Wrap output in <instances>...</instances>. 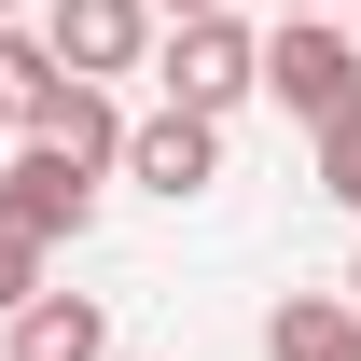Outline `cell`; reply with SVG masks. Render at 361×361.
Listing matches in <instances>:
<instances>
[{
    "instance_id": "1",
    "label": "cell",
    "mask_w": 361,
    "mask_h": 361,
    "mask_svg": "<svg viewBox=\"0 0 361 361\" xmlns=\"http://www.w3.org/2000/svg\"><path fill=\"white\" fill-rule=\"evenodd\" d=\"M250 84H264L306 139L361 126V56H348V28H334V14H278V28H264V56H250Z\"/></svg>"
},
{
    "instance_id": "2",
    "label": "cell",
    "mask_w": 361,
    "mask_h": 361,
    "mask_svg": "<svg viewBox=\"0 0 361 361\" xmlns=\"http://www.w3.org/2000/svg\"><path fill=\"white\" fill-rule=\"evenodd\" d=\"M250 56H264L250 14H180L167 42H153V84H167V111H209L223 126L236 97H250Z\"/></svg>"
},
{
    "instance_id": "3",
    "label": "cell",
    "mask_w": 361,
    "mask_h": 361,
    "mask_svg": "<svg viewBox=\"0 0 361 361\" xmlns=\"http://www.w3.org/2000/svg\"><path fill=\"white\" fill-rule=\"evenodd\" d=\"M28 42L56 56V84H111V70H153V14L139 0H42Z\"/></svg>"
},
{
    "instance_id": "4",
    "label": "cell",
    "mask_w": 361,
    "mask_h": 361,
    "mask_svg": "<svg viewBox=\"0 0 361 361\" xmlns=\"http://www.w3.org/2000/svg\"><path fill=\"white\" fill-rule=\"evenodd\" d=\"M126 180L139 195H209V180H223V126H209V111H167V97H153V111H126Z\"/></svg>"
},
{
    "instance_id": "5",
    "label": "cell",
    "mask_w": 361,
    "mask_h": 361,
    "mask_svg": "<svg viewBox=\"0 0 361 361\" xmlns=\"http://www.w3.org/2000/svg\"><path fill=\"white\" fill-rule=\"evenodd\" d=\"M0 223L42 236V250H70V236L97 223V180H84V167H56L42 139H14V153H0Z\"/></svg>"
},
{
    "instance_id": "6",
    "label": "cell",
    "mask_w": 361,
    "mask_h": 361,
    "mask_svg": "<svg viewBox=\"0 0 361 361\" xmlns=\"http://www.w3.org/2000/svg\"><path fill=\"white\" fill-rule=\"evenodd\" d=\"M0 361H111V306H97V292H28V306H14V348Z\"/></svg>"
},
{
    "instance_id": "7",
    "label": "cell",
    "mask_w": 361,
    "mask_h": 361,
    "mask_svg": "<svg viewBox=\"0 0 361 361\" xmlns=\"http://www.w3.org/2000/svg\"><path fill=\"white\" fill-rule=\"evenodd\" d=\"M42 153L56 167H126V111H111V84H56V111H42Z\"/></svg>"
},
{
    "instance_id": "8",
    "label": "cell",
    "mask_w": 361,
    "mask_h": 361,
    "mask_svg": "<svg viewBox=\"0 0 361 361\" xmlns=\"http://www.w3.org/2000/svg\"><path fill=\"white\" fill-rule=\"evenodd\" d=\"M264 361H361L348 292H278V306H264Z\"/></svg>"
},
{
    "instance_id": "9",
    "label": "cell",
    "mask_w": 361,
    "mask_h": 361,
    "mask_svg": "<svg viewBox=\"0 0 361 361\" xmlns=\"http://www.w3.org/2000/svg\"><path fill=\"white\" fill-rule=\"evenodd\" d=\"M42 111H56V56L28 42V28H0V126L42 139Z\"/></svg>"
},
{
    "instance_id": "10",
    "label": "cell",
    "mask_w": 361,
    "mask_h": 361,
    "mask_svg": "<svg viewBox=\"0 0 361 361\" xmlns=\"http://www.w3.org/2000/svg\"><path fill=\"white\" fill-rule=\"evenodd\" d=\"M42 264H56L42 236H14V223H0V319H14V306H28V292H42Z\"/></svg>"
},
{
    "instance_id": "11",
    "label": "cell",
    "mask_w": 361,
    "mask_h": 361,
    "mask_svg": "<svg viewBox=\"0 0 361 361\" xmlns=\"http://www.w3.org/2000/svg\"><path fill=\"white\" fill-rule=\"evenodd\" d=\"M319 195H334V209H361V126L319 139Z\"/></svg>"
},
{
    "instance_id": "12",
    "label": "cell",
    "mask_w": 361,
    "mask_h": 361,
    "mask_svg": "<svg viewBox=\"0 0 361 361\" xmlns=\"http://www.w3.org/2000/svg\"><path fill=\"white\" fill-rule=\"evenodd\" d=\"M139 14H153V28H180V14H236V0H139Z\"/></svg>"
},
{
    "instance_id": "13",
    "label": "cell",
    "mask_w": 361,
    "mask_h": 361,
    "mask_svg": "<svg viewBox=\"0 0 361 361\" xmlns=\"http://www.w3.org/2000/svg\"><path fill=\"white\" fill-rule=\"evenodd\" d=\"M278 14H348V0H278Z\"/></svg>"
},
{
    "instance_id": "14",
    "label": "cell",
    "mask_w": 361,
    "mask_h": 361,
    "mask_svg": "<svg viewBox=\"0 0 361 361\" xmlns=\"http://www.w3.org/2000/svg\"><path fill=\"white\" fill-rule=\"evenodd\" d=\"M334 28H348V56H361V0H348V14H334Z\"/></svg>"
},
{
    "instance_id": "15",
    "label": "cell",
    "mask_w": 361,
    "mask_h": 361,
    "mask_svg": "<svg viewBox=\"0 0 361 361\" xmlns=\"http://www.w3.org/2000/svg\"><path fill=\"white\" fill-rule=\"evenodd\" d=\"M0 28H28V0H0Z\"/></svg>"
},
{
    "instance_id": "16",
    "label": "cell",
    "mask_w": 361,
    "mask_h": 361,
    "mask_svg": "<svg viewBox=\"0 0 361 361\" xmlns=\"http://www.w3.org/2000/svg\"><path fill=\"white\" fill-rule=\"evenodd\" d=\"M348 319H361V264H348Z\"/></svg>"
}]
</instances>
